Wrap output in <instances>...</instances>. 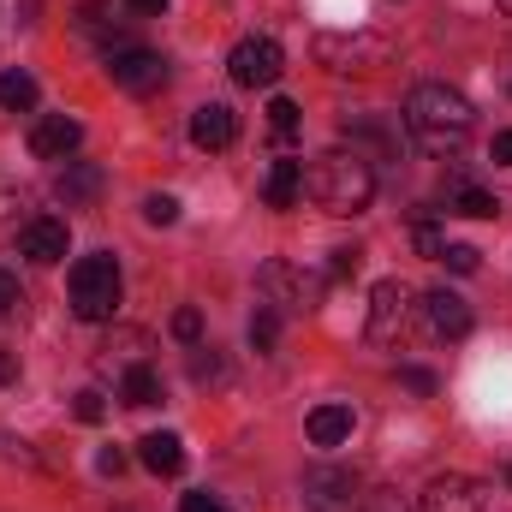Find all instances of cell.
<instances>
[{"instance_id": "6da1fadb", "label": "cell", "mask_w": 512, "mask_h": 512, "mask_svg": "<svg viewBox=\"0 0 512 512\" xmlns=\"http://www.w3.org/2000/svg\"><path fill=\"white\" fill-rule=\"evenodd\" d=\"M405 126L429 155H459L477 131V108L453 90V84H417L405 96Z\"/></svg>"}, {"instance_id": "7a4b0ae2", "label": "cell", "mask_w": 512, "mask_h": 512, "mask_svg": "<svg viewBox=\"0 0 512 512\" xmlns=\"http://www.w3.org/2000/svg\"><path fill=\"white\" fill-rule=\"evenodd\" d=\"M304 191H310V203L328 209V215H364L370 197H376V167H370L364 149H328V155L310 161Z\"/></svg>"}, {"instance_id": "3957f363", "label": "cell", "mask_w": 512, "mask_h": 512, "mask_svg": "<svg viewBox=\"0 0 512 512\" xmlns=\"http://www.w3.org/2000/svg\"><path fill=\"white\" fill-rule=\"evenodd\" d=\"M310 48H316V60H322L328 72H340V78H370V72L393 66L399 36H387V30H316Z\"/></svg>"}, {"instance_id": "277c9868", "label": "cell", "mask_w": 512, "mask_h": 512, "mask_svg": "<svg viewBox=\"0 0 512 512\" xmlns=\"http://www.w3.org/2000/svg\"><path fill=\"white\" fill-rule=\"evenodd\" d=\"M66 292H72V316H78V322H108V316L120 310V292H126V280H120V262H114L108 251L78 256V262H72V280H66Z\"/></svg>"}, {"instance_id": "5b68a950", "label": "cell", "mask_w": 512, "mask_h": 512, "mask_svg": "<svg viewBox=\"0 0 512 512\" xmlns=\"http://www.w3.org/2000/svg\"><path fill=\"white\" fill-rule=\"evenodd\" d=\"M256 280H262L268 304H280V310H316L322 304V274H310V268H298L286 256H268Z\"/></svg>"}, {"instance_id": "8992f818", "label": "cell", "mask_w": 512, "mask_h": 512, "mask_svg": "<svg viewBox=\"0 0 512 512\" xmlns=\"http://www.w3.org/2000/svg\"><path fill=\"white\" fill-rule=\"evenodd\" d=\"M411 286L405 280H376V292H370V322H364V334L376 340V346H399L405 334H411Z\"/></svg>"}, {"instance_id": "52a82bcc", "label": "cell", "mask_w": 512, "mask_h": 512, "mask_svg": "<svg viewBox=\"0 0 512 512\" xmlns=\"http://www.w3.org/2000/svg\"><path fill=\"white\" fill-rule=\"evenodd\" d=\"M108 78H114V90H126V96H155L161 84H167V60L155 54V48H108Z\"/></svg>"}, {"instance_id": "ba28073f", "label": "cell", "mask_w": 512, "mask_h": 512, "mask_svg": "<svg viewBox=\"0 0 512 512\" xmlns=\"http://www.w3.org/2000/svg\"><path fill=\"white\" fill-rule=\"evenodd\" d=\"M304 507L310 512H358V471H346V465H310L304 471Z\"/></svg>"}, {"instance_id": "9c48e42d", "label": "cell", "mask_w": 512, "mask_h": 512, "mask_svg": "<svg viewBox=\"0 0 512 512\" xmlns=\"http://www.w3.org/2000/svg\"><path fill=\"white\" fill-rule=\"evenodd\" d=\"M227 72H233V84H245V90H268V84L286 72V54H280L274 36H245V42L233 48Z\"/></svg>"}, {"instance_id": "30bf717a", "label": "cell", "mask_w": 512, "mask_h": 512, "mask_svg": "<svg viewBox=\"0 0 512 512\" xmlns=\"http://www.w3.org/2000/svg\"><path fill=\"white\" fill-rule=\"evenodd\" d=\"M423 512H495V501H489V489H483L477 477L447 471V477H435V483L423 489Z\"/></svg>"}, {"instance_id": "8fae6325", "label": "cell", "mask_w": 512, "mask_h": 512, "mask_svg": "<svg viewBox=\"0 0 512 512\" xmlns=\"http://www.w3.org/2000/svg\"><path fill=\"white\" fill-rule=\"evenodd\" d=\"M423 328H429V340H465L471 334V304L459 298V292H447V286H435V292H423Z\"/></svg>"}, {"instance_id": "7c38bea8", "label": "cell", "mask_w": 512, "mask_h": 512, "mask_svg": "<svg viewBox=\"0 0 512 512\" xmlns=\"http://www.w3.org/2000/svg\"><path fill=\"white\" fill-rule=\"evenodd\" d=\"M72 245V233H66V221H54V215H36V221H24L18 227V256H30V262H42V268H54L60 256Z\"/></svg>"}, {"instance_id": "4fadbf2b", "label": "cell", "mask_w": 512, "mask_h": 512, "mask_svg": "<svg viewBox=\"0 0 512 512\" xmlns=\"http://www.w3.org/2000/svg\"><path fill=\"white\" fill-rule=\"evenodd\" d=\"M78 143H84V126L66 120V114H48L42 126L30 131V155H36V161H66Z\"/></svg>"}, {"instance_id": "5bb4252c", "label": "cell", "mask_w": 512, "mask_h": 512, "mask_svg": "<svg viewBox=\"0 0 512 512\" xmlns=\"http://www.w3.org/2000/svg\"><path fill=\"white\" fill-rule=\"evenodd\" d=\"M233 137H239V120H233L227 102H203L191 114V143L197 149H233Z\"/></svg>"}, {"instance_id": "9a60e30c", "label": "cell", "mask_w": 512, "mask_h": 512, "mask_svg": "<svg viewBox=\"0 0 512 512\" xmlns=\"http://www.w3.org/2000/svg\"><path fill=\"white\" fill-rule=\"evenodd\" d=\"M298 197H304V161H292V155L268 161V179H262V203H268V209H292Z\"/></svg>"}, {"instance_id": "2e32d148", "label": "cell", "mask_w": 512, "mask_h": 512, "mask_svg": "<svg viewBox=\"0 0 512 512\" xmlns=\"http://www.w3.org/2000/svg\"><path fill=\"white\" fill-rule=\"evenodd\" d=\"M137 459H143L155 477H179V471H185V447H179V435H167V429L143 435V441H137Z\"/></svg>"}, {"instance_id": "e0dca14e", "label": "cell", "mask_w": 512, "mask_h": 512, "mask_svg": "<svg viewBox=\"0 0 512 512\" xmlns=\"http://www.w3.org/2000/svg\"><path fill=\"white\" fill-rule=\"evenodd\" d=\"M54 191H60V203H66V209H84V203H96V197H102V167L72 161V167L60 173V185H54Z\"/></svg>"}, {"instance_id": "ac0fdd59", "label": "cell", "mask_w": 512, "mask_h": 512, "mask_svg": "<svg viewBox=\"0 0 512 512\" xmlns=\"http://www.w3.org/2000/svg\"><path fill=\"white\" fill-rule=\"evenodd\" d=\"M304 435H310V447H340L352 435V405H316Z\"/></svg>"}, {"instance_id": "d6986e66", "label": "cell", "mask_w": 512, "mask_h": 512, "mask_svg": "<svg viewBox=\"0 0 512 512\" xmlns=\"http://www.w3.org/2000/svg\"><path fill=\"white\" fill-rule=\"evenodd\" d=\"M447 209H453V215H471V221H489V215H501V197L483 191V185H471V179H459V185L447 191Z\"/></svg>"}, {"instance_id": "ffe728a7", "label": "cell", "mask_w": 512, "mask_h": 512, "mask_svg": "<svg viewBox=\"0 0 512 512\" xmlns=\"http://www.w3.org/2000/svg\"><path fill=\"white\" fill-rule=\"evenodd\" d=\"M0 108L6 114H30L36 108V78L30 72H0Z\"/></svg>"}, {"instance_id": "44dd1931", "label": "cell", "mask_w": 512, "mask_h": 512, "mask_svg": "<svg viewBox=\"0 0 512 512\" xmlns=\"http://www.w3.org/2000/svg\"><path fill=\"white\" fill-rule=\"evenodd\" d=\"M120 393H126V405H137V411H143V405H155V399H161V376H155L149 364H131L126 382H120Z\"/></svg>"}, {"instance_id": "7402d4cb", "label": "cell", "mask_w": 512, "mask_h": 512, "mask_svg": "<svg viewBox=\"0 0 512 512\" xmlns=\"http://www.w3.org/2000/svg\"><path fill=\"white\" fill-rule=\"evenodd\" d=\"M346 137H352V149H358V143H376L382 155H399V137H393L382 120H370V114H364V120H346Z\"/></svg>"}, {"instance_id": "603a6c76", "label": "cell", "mask_w": 512, "mask_h": 512, "mask_svg": "<svg viewBox=\"0 0 512 512\" xmlns=\"http://www.w3.org/2000/svg\"><path fill=\"white\" fill-rule=\"evenodd\" d=\"M268 131H274L280 143H292V137H298V102L274 96V102H268Z\"/></svg>"}, {"instance_id": "cb8c5ba5", "label": "cell", "mask_w": 512, "mask_h": 512, "mask_svg": "<svg viewBox=\"0 0 512 512\" xmlns=\"http://www.w3.org/2000/svg\"><path fill=\"white\" fill-rule=\"evenodd\" d=\"M274 340H280V310L274 304H262L251 316V346L256 352H274Z\"/></svg>"}, {"instance_id": "d4e9b609", "label": "cell", "mask_w": 512, "mask_h": 512, "mask_svg": "<svg viewBox=\"0 0 512 512\" xmlns=\"http://www.w3.org/2000/svg\"><path fill=\"white\" fill-rule=\"evenodd\" d=\"M143 221H149V227H173V221H179V203H173L167 191H155V197H143Z\"/></svg>"}, {"instance_id": "484cf974", "label": "cell", "mask_w": 512, "mask_h": 512, "mask_svg": "<svg viewBox=\"0 0 512 512\" xmlns=\"http://www.w3.org/2000/svg\"><path fill=\"white\" fill-rule=\"evenodd\" d=\"M173 334H179L185 346H197V340H203V310H197V304H185V310H173Z\"/></svg>"}, {"instance_id": "4316f807", "label": "cell", "mask_w": 512, "mask_h": 512, "mask_svg": "<svg viewBox=\"0 0 512 512\" xmlns=\"http://www.w3.org/2000/svg\"><path fill=\"white\" fill-rule=\"evenodd\" d=\"M221 376H227V364H221L209 346H197V352H191V382H221Z\"/></svg>"}, {"instance_id": "83f0119b", "label": "cell", "mask_w": 512, "mask_h": 512, "mask_svg": "<svg viewBox=\"0 0 512 512\" xmlns=\"http://www.w3.org/2000/svg\"><path fill=\"white\" fill-rule=\"evenodd\" d=\"M72 411H78V423H102V417H108V405H102V393H96V387H84V393L72 399Z\"/></svg>"}, {"instance_id": "f1b7e54d", "label": "cell", "mask_w": 512, "mask_h": 512, "mask_svg": "<svg viewBox=\"0 0 512 512\" xmlns=\"http://www.w3.org/2000/svg\"><path fill=\"white\" fill-rule=\"evenodd\" d=\"M18 304H24V286H18V274H6V268H0V322H6V316H18Z\"/></svg>"}, {"instance_id": "f546056e", "label": "cell", "mask_w": 512, "mask_h": 512, "mask_svg": "<svg viewBox=\"0 0 512 512\" xmlns=\"http://www.w3.org/2000/svg\"><path fill=\"white\" fill-rule=\"evenodd\" d=\"M441 262H447L453 274H477V262H483V256L471 251V245H447V251H441Z\"/></svg>"}, {"instance_id": "4dcf8cb0", "label": "cell", "mask_w": 512, "mask_h": 512, "mask_svg": "<svg viewBox=\"0 0 512 512\" xmlns=\"http://www.w3.org/2000/svg\"><path fill=\"white\" fill-rule=\"evenodd\" d=\"M411 239H417V251H423V256H435V262H441V251H447V245H441V233H435L429 221H417V233H411Z\"/></svg>"}, {"instance_id": "1f68e13d", "label": "cell", "mask_w": 512, "mask_h": 512, "mask_svg": "<svg viewBox=\"0 0 512 512\" xmlns=\"http://www.w3.org/2000/svg\"><path fill=\"white\" fill-rule=\"evenodd\" d=\"M399 382L411 387V393H435V376H429V370H417V364H405V370H399Z\"/></svg>"}, {"instance_id": "d6a6232c", "label": "cell", "mask_w": 512, "mask_h": 512, "mask_svg": "<svg viewBox=\"0 0 512 512\" xmlns=\"http://www.w3.org/2000/svg\"><path fill=\"white\" fill-rule=\"evenodd\" d=\"M96 471H102V477H120V471H126V453H120V447H102Z\"/></svg>"}, {"instance_id": "836d02e7", "label": "cell", "mask_w": 512, "mask_h": 512, "mask_svg": "<svg viewBox=\"0 0 512 512\" xmlns=\"http://www.w3.org/2000/svg\"><path fill=\"white\" fill-rule=\"evenodd\" d=\"M179 512H227V507H221L215 495H203V489H197V495H185V501H179Z\"/></svg>"}, {"instance_id": "e575fe53", "label": "cell", "mask_w": 512, "mask_h": 512, "mask_svg": "<svg viewBox=\"0 0 512 512\" xmlns=\"http://www.w3.org/2000/svg\"><path fill=\"white\" fill-rule=\"evenodd\" d=\"M6 382H18V352L12 346H0V387Z\"/></svg>"}, {"instance_id": "d590c367", "label": "cell", "mask_w": 512, "mask_h": 512, "mask_svg": "<svg viewBox=\"0 0 512 512\" xmlns=\"http://www.w3.org/2000/svg\"><path fill=\"white\" fill-rule=\"evenodd\" d=\"M358 262H364V251H334V274H358Z\"/></svg>"}, {"instance_id": "8d00e7d4", "label": "cell", "mask_w": 512, "mask_h": 512, "mask_svg": "<svg viewBox=\"0 0 512 512\" xmlns=\"http://www.w3.org/2000/svg\"><path fill=\"white\" fill-rule=\"evenodd\" d=\"M126 6L137 18H161V12H167V0H126Z\"/></svg>"}, {"instance_id": "74e56055", "label": "cell", "mask_w": 512, "mask_h": 512, "mask_svg": "<svg viewBox=\"0 0 512 512\" xmlns=\"http://www.w3.org/2000/svg\"><path fill=\"white\" fill-rule=\"evenodd\" d=\"M495 161H507L512 167V131H495Z\"/></svg>"}, {"instance_id": "f35d334b", "label": "cell", "mask_w": 512, "mask_h": 512, "mask_svg": "<svg viewBox=\"0 0 512 512\" xmlns=\"http://www.w3.org/2000/svg\"><path fill=\"white\" fill-rule=\"evenodd\" d=\"M507 489H512V465H507Z\"/></svg>"}, {"instance_id": "ab89813d", "label": "cell", "mask_w": 512, "mask_h": 512, "mask_svg": "<svg viewBox=\"0 0 512 512\" xmlns=\"http://www.w3.org/2000/svg\"><path fill=\"white\" fill-rule=\"evenodd\" d=\"M501 6H507V12H512V0H501Z\"/></svg>"}]
</instances>
